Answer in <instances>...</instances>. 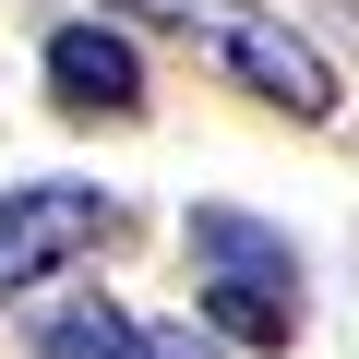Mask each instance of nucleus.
<instances>
[{"instance_id": "obj_6", "label": "nucleus", "mask_w": 359, "mask_h": 359, "mask_svg": "<svg viewBox=\"0 0 359 359\" xmlns=\"http://www.w3.org/2000/svg\"><path fill=\"white\" fill-rule=\"evenodd\" d=\"M156 359H228V347H216L204 323H156Z\"/></svg>"}, {"instance_id": "obj_2", "label": "nucleus", "mask_w": 359, "mask_h": 359, "mask_svg": "<svg viewBox=\"0 0 359 359\" xmlns=\"http://www.w3.org/2000/svg\"><path fill=\"white\" fill-rule=\"evenodd\" d=\"M132 13L180 25L240 96H264V108H287V120H335V60H323L287 13H264V0H132Z\"/></svg>"}, {"instance_id": "obj_1", "label": "nucleus", "mask_w": 359, "mask_h": 359, "mask_svg": "<svg viewBox=\"0 0 359 359\" xmlns=\"http://www.w3.org/2000/svg\"><path fill=\"white\" fill-rule=\"evenodd\" d=\"M180 252H192L204 335H216L228 359H287V347H299L311 287H299L287 228H264V216H240V204H192V216H180Z\"/></svg>"}, {"instance_id": "obj_4", "label": "nucleus", "mask_w": 359, "mask_h": 359, "mask_svg": "<svg viewBox=\"0 0 359 359\" xmlns=\"http://www.w3.org/2000/svg\"><path fill=\"white\" fill-rule=\"evenodd\" d=\"M36 84H48L60 120H144V48H132V25H108V13L48 25V36H36Z\"/></svg>"}, {"instance_id": "obj_3", "label": "nucleus", "mask_w": 359, "mask_h": 359, "mask_svg": "<svg viewBox=\"0 0 359 359\" xmlns=\"http://www.w3.org/2000/svg\"><path fill=\"white\" fill-rule=\"evenodd\" d=\"M108 228H120V204L96 180H13V192H0V299L60 276V264H84Z\"/></svg>"}, {"instance_id": "obj_5", "label": "nucleus", "mask_w": 359, "mask_h": 359, "mask_svg": "<svg viewBox=\"0 0 359 359\" xmlns=\"http://www.w3.org/2000/svg\"><path fill=\"white\" fill-rule=\"evenodd\" d=\"M36 359H156V323H132L120 299H72L36 323Z\"/></svg>"}]
</instances>
